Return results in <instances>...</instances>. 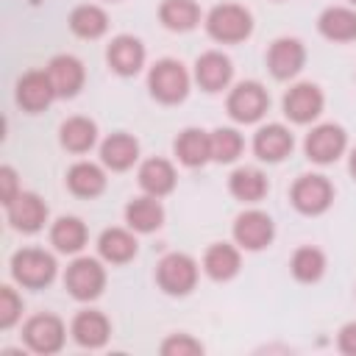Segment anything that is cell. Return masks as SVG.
Wrapping results in <instances>:
<instances>
[{
    "mask_svg": "<svg viewBox=\"0 0 356 356\" xmlns=\"http://www.w3.org/2000/svg\"><path fill=\"white\" fill-rule=\"evenodd\" d=\"M206 25H209V33L217 42H242L253 28L250 14L242 6H234V3H222V6L211 8Z\"/></svg>",
    "mask_w": 356,
    "mask_h": 356,
    "instance_id": "7a4b0ae2",
    "label": "cell"
},
{
    "mask_svg": "<svg viewBox=\"0 0 356 356\" xmlns=\"http://www.w3.org/2000/svg\"><path fill=\"white\" fill-rule=\"evenodd\" d=\"M53 95H56V89H53V81H50L47 72H36V70L33 72H25L19 78V83H17V100L28 111L44 108L53 100Z\"/></svg>",
    "mask_w": 356,
    "mask_h": 356,
    "instance_id": "4fadbf2b",
    "label": "cell"
},
{
    "mask_svg": "<svg viewBox=\"0 0 356 356\" xmlns=\"http://www.w3.org/2000/svg\"><path fill=\"white\" fill-rule=\"evenodd\" d=\"M95 134H97V128H95L92 120L72 117V120H67L61 125V145L67 150H72V153H83V150H89L95 145Z\"/></svg>",
    "mask_w": 356,
    "mask_h": 356,
    "instance_id": "83f0119b",
    "label": "cell"
},
{
    "mask_svg": "<svg viewBox=\"0 0 356 356\" xmlns=\"http://www.w3.org/2000/svg\"><path fill=\"white\" fill-rule=\"evenodd\" d=\"M145 61V50L142 42L134 36H117L108 44V64L120 72V75H134Z\"/></svg>",
    "mask_w": 356,
    "mask_h": 356,
    "instance_id": "ac0fdd59",
    "label": "cell"
},
{
    "mask_svg": "<svg viewBox=\"0 0 356 356\" xmlns=\"http://www.w3.org/2000/svg\"><path fill=\"white\" fill-rule=\"evenodd\" d=\"M72 337L83 348H100L108 339V320L100 312H81L72 320Z\"/></svg>",
    "mask_w": 356,
    "mask_h": 356,
    "instance_id": "ffe728a7",
    "label": "cell"
},
{
    "mask_svg": "<svg viewBox=\"0 0 356 356\" xmlns=\"http://www.w3.org/2000/svg\"><path fill=\"white\" fill-rule=\"evenodd\" d=\"M197 281V264L186 253H170L159 264V284L170 295H186Z\"/></svg>",
    "mask_w": 356,
    "mask_h": 356,
    "instance_id": "277c9868",
    "label": "cell"
},
{
    "mask_svg": "<svg viewBox=\"0 0 356 356\" xmlns=\"http://www.w3.org/2000/svg\"><path fill=\"white\" fill-rule=\"evenodd\" d=\"M47 75L53 81L56 95H61V97H72L83 83V67L75 56H56L47 64Z\"/></svg>",
    "mask_w": 356,
    "mask_h": 356,
    "instance_id": "9a60e30c",
    "label": "cell"
},
{
    "mask_svg": "<svg viewBox=\"0 0 356 356\" xmlns=\"http://www.w3.org/2000/svg\"><path fill=\"white\" fill-rule=\"evenodd\" d=\"M0 184H3V203H11L17 197V181H14V170L11 167L0 170Z\"/></svg>",
    "mask_w": 356,
    "mask_h": 356,
    "instance_id": "8d00e7d4",
    "label": "cell"
},
{
    "mask_svg": "<svg viewBox=\"0 0 356 356\" xmlns=\"http://www.w3.org/2000/svg\"><path fill=\"white\" fill-rule=\"evenodd\" d=\"M159 14H161V22L172 31H189L200 19V8L195 0H164Z\"/></svg>",
    "mask_w": 356,
    "mask_h": 356,
    "instance_id": "4316f807",
    "label": "cell"
},
{
    "mask_svg": "<svg viewBox=\"0 0 356 356\" xmlns=\"http://www.w3.org/2000/svg\"><path fill=\"white\" fill-rule=\"evenodd\" d=\"M234 236L248 250H261L273 239V220L264 211H245L234 222Z\"/></svg>",
    "mask_w": 356,
    "mask_h": 356,
    "instance_id": "30bf717a",
    "label": "cell"
},
{
    "mask_svg": "<svg viewBox=\"0 0 356 356\" xmlns=\"http://www.w3.org/2000/svg\"><path fill=\"white\" fill-rule=\"evenodd\" d=\"M331 197H334V189H331V184L323 175H303L292 186V203L303 214H320V211H325L328 203H331Z\"/></svg>",
    "mask_w": 356,
    "mask_h": 356,
    "instance_id": "ba28073f",
    "label": "cell"
},
{
    "mask_svg": "<svg viewBox=\"0 0 356 356\" xmlns=\"http://www.w3.org/2000/svg\"><path fill=\"white\" fill-rule=\"evenodd\" d=\"M209 139H211V159L217 161H234L242 153V136L231 128H217Z\"/></svg>",
    "mask_w": 356,
    "mask_h": 356,
    "instance_id": "836d02e7",
    "label": "cell"
},
{
    "mask_svg": "<svg viewBox=\"0 0 356 356\" xmlns=\"http://www.w3.org/2000/svg\"><path fill=\"white\" fill-rule=\"evenodd\" d=\"M303 58H306V53L298 39H275L267 53V64L275 78H292L303 67Z\"/></svg>",
    "mask_w": 356,
    "mask_h": 356,
    "instance_id": "5bb4252c",
    "label": "cell"
},
{
    "mask_svg": "<svg viewBox=\"0 0 356 356\" xmlns=\"http://www.w3.org/2000/svg\"><path fill=\"white\" fill-rule=\"evenodd\" d=\"M200 350H203V345H200L197 339L186 337V334H172V337L164 339V345H161V353H164V356H195V353H200Z\"/></svg>",
    "mask_w": 356,
    "mask_h": 356,
    "instance_id": "e575fe53",
    "label": "cell"
},
{
    "mask_svg": "<svg viewBox=\"0 0 356 356\" xmlns=\"http://www.w3.org/2000/svg\"><path fill=\"white\" fill-rule=\"evenodd\" d=\"M253 150L264 161H281L292 150V134L284 125H264L253 139Z\"/></svg>",
    "mask_w": 356,
    "mask_h": 356,
    "instance_id": "e0dca14e",
    "label": "cell"
},
{
    "mask_svg": "<svg viewBox=\"0 0 356 356\" xmlns=\"http://www.w3.org/2000/svg\"><path fill=\"white\" fill-rule=\"evenodd\" d=\"M175 153L186 167H200L206 159H211V139L197 128H186L175 139Z\"/></svg>",
    "mask_w": 356,
    "mask_h": 356,
    "instance_id": "7402d4cb",
    "label": "cell"
},
{
    "mask_svg": "<svg viewBox=\"0 0 356 356\" xmlns=\"http://www.w3.org/2000/svg\"><path fill=\"white\" fill-rule=\"evenodd\" d=\"M231 192L239 197V200H261L264 192H267V178L253 170V167H242L231 175Z\"/></svg>",
    "mask_w": 356,
    "mask_h": 356,
    "instance_id": "1f68e13d",
    "label": "cell"
},
{
    "mask_svg": "<svg viewBox=\"0 0 356 356\" xmlns=\"http://www.w3.org/2000/svg\"><path fill=\"white\" fill-rule=\"evenodd\" d=\"M19 309H22V303L14 295V289L11 286H3L0 289V328L14 325V320L19 317Z\"/></svg>",
    "mask_w": 356,
    "mask_h": 356,
    "instance_id": "d590c367",
    "label": "cell"
},
{
    "mask_svg": "<svg viewBox=\"0 0 356 356\" xmlns=\"http://www.w3.org/2000/svg\"><path fill=\"white\" fill-rule=\"evenodd\" d=\"M67 184H70V189H72L75 195H81V197H95V195L103 192L106 178H103L100 167H95V164H89V161H81V164L70 167Z\"/></svg>",
    "mask_w": 356,
    "mask_h": 356,
    "instance_id": "cb8c5ba5",
    "label": "cell"
},
{
    "mask_svg": "<svg viewBox=\"0 0 356 356\" xmlns=\"http://www.w3.org/2000/svg\"><path fill=\"white\" fill-rule=\"evenodd\" d=\"M25 345L36 353H56L64 345V325L53 314H36L22 328Z\"/></svg>",
    "mask_w": 356,
    "mask_h": 356,
    "instance_id": "5b68a950",
    "label": "cell"
},
{
    "mask_svg": "<svg viewBox=\"0 0 356 356\" xmlns=\"http://www.w3.org/2000/svg\"><path fill=\"white\" fill-rule=\"evenodd\" d=\"M6 206H8V220H11V225L19 228V231H39L42 222H44V217H47L44 200H42L39 195H33V192H19V195H17L11 203H6Z\"/></svg>",
    "mask_w": 356,
    "mask_h": 356,
    "instance_id": "7c38bea8",
    "label": "cell"
},
{
    "mask_svg": "<svg viewBox=\"0 0 356 356\" xmlns=\"http://www.w3.org/2000/svg\"><path fill=\"white\" fill-rule=\"evenodd\" d=\"M284 111L295 122H309L323 111V95L314 83H298L284 97Z\"/></svg>",
    "mask_w": 356,
    "mask_h": 356,
    "instance_id": "8fae6325",
    "label": "cell"
},
{
    "mask_svg": "<svg viewBox=\"0 0 356 356\" xmlns=\"http://www.w3.org/2000/svg\"><path fill=\"white\" fill-rule=\"evenodd\" d=\"M106 25H108L106 11L97 8V6H78V8L72 11V17H70V28H72L78 36H83V39L100 36V33L106 31Z\"/></svg>",
    "mask_w": 356,
    "mask_h": 356,
    "instance_id": "4dcf8cb0",
    "label": "cell"
},
{
    "mask_svg": "<svg viewBox=\"0 0 356 356\" xmlns=\"http://www.w3.org/2000/svg\"><path fill=\"white\" fill-rule=\"evenodd\" d=\"M345 150V131L339 125H317L306 136V156L317 164L334 161Z\"/></svg>",
    "mask_w": 356,
    "mask_h": 356,
    "instance_id": "9c48e42d",
    "label": "cell"
},
{
    "mask_svg": "<svg viewBox=\"0 0 356 356\" xmlns=\"http://www.w3.org/2000/svg\"><path fill=\"white\" fill-rule=\"evenodd\" d=\"M339 348L345 353H353L356 356V323H348L342 331H339Z\"/></svg>",
    "mask_w": 356,
    "mask_h": 356,
    "instance_id": "74e56055",
    "label": "cell"
},
{
    "mask_svg": "<svg viewBox=\"0 0 356 356\" xmlns=\"http://www.w3.org/2000/svg\"><path fill=\"white\" fill-rule=\"evenodd\" d=\"M125 220H128L131 228L147 234V231H156V228L161 225L164 211H161V206H159V200H156L153 195H150V197H136V200L128 203Z\"/></svg>",
    "mask_w": 356,
    "mask_h": 356,
    "instance_id": "603a6c76",
    "label": "cell"
},
{
    "mask_svg": "<svg viewBox=\"0 0 356 356\" xmlns=\"http://www.w3.org/2000/svg\"><path fill=\"white\" fill-rule=\"evenodd\" d=\"M195 78L206 92H217L231 81V61L222 53H203L195 64Z\"/></svg>",
    "mask_w": 356,
    "mask_h": 356,
    "instance_id": "2e32d148",
    "label": "cell"
},
{
    "mask_svg": "<svg viewBox=\"0 0 356 356\" xmlns=\"http://www.w3.org/2000/svg\"><path fill=\"white\" fill-rule=\"evenodd\" d=\"M97 248H100L103 259H108L114 264H122L136 253V239L122 228H108V231H103Z\"/></svg>",
    "mask_w": 356,
    "mask_h": 356,
    "instance_id": "484cf974",
    "label": "cell"
},
{
    "mask_svg": "<svg viewBox=\"0 0 356 356\" xmlns=\"http://www.w3.org/2000/svg\"><path fill=\"white\" fill-rule=\"evenodd\" d=\"M320 31L334 42H350L356 39V14L350 8H328L320 17Z\"/></svg>",
    "mask_w": 356,
    "mask_h": 356,
    "instance_id": "d4e9b609",
    "label": "cell"
},
{
    "mask_svg": "<svg viewBox=\"0 0 356 356\" xmlns=\"http://www.w3.org/2000/svg\"><path fill=\"white\" fill-rule=\"evenodd\" d=\"M267 103L270 100H267L264 86L256 81H245L228 95V114L239 122H253L267 111Z\"/></svg>",
    "mask_w": 356,
    "mask_h": 356,
    "instance_id": "52a82bcc",
    "label": "cell"
},
{
    "mask_svg": "<svg viewBox=\"0 0 356 356\" xmlns=\"http://www.w3.org/2000/svg\"><path fill=\"white\" fill-rule=\"evenodd\" d=\"M100 156H103V164L106 167H111V170H128L136 161V156H139V145L128 134H111L103 142Z\"/></svg>",
    "mask_w": 356,
    "mask_h": 356,
    "instance_id": "d6986e66",
    "label": "cell"
},
{
    "mask_svg": "<svg viewBox=\"0 0 356 356\" xmlns=\"http://www.w3.org/2000/svg\"><path fill=\"white\" fill-rule=\"evenodd\" d=\"M139 184H142V189L147 195L159 197V195H167L175 186V172H172L170 161H164V159H147L139 167Z\"/></svg>",
    "mask_w": 356,
    "mask_h": 356,
    "instance_id": "44dd1931",
    "label": "cell"
},
{
    "mask_svg": "<svg viewBox=\"0 0 356 356\" xmlns=\"http://www.w3.org/2000/svg\"><path fill=\"white\" fill-rule=\"evenodd\" d=\"M325 270V259L317 248H300L292 256V273L300 281H317Z\"/></svg>",
    "mask_w": 356,
    "mask_h": 356,
    "instance_id": "d6a6232c",
    "label": "cell"
},
{
    "mask_svg": "<svg viewBox=\"0 0 356 356\" xmlns=\"http://www.w3.org/2000/svg\"><path fill=\"white\" fill-rule=\"evenodd\" d=\"M67 289L78 298V300H92L100 295L103 284H106V273L95 259H78L67 267Z\"/></svg>",
    "mask_w": 356,
    "mask_h": 356,
    "instance_id": "8992f818",
    "label": "cell"
},
{
    "mask_svg": "<svg viewBox=\"0 0 356 356\" xmlns=\"http://www.w3.org/2000/svg\"><path fill=\"white\" fill-rule=\"evenodd\" d=\"M203 267H206V273L211 275V278H217V281H225V278H231L236 270H239V253L231 248V245H211L209 250H206V259H203Z\"/></svg>",
    "mask_w": 356,
    "mask_h": 356,
    "instance_id": "f1b7e54d",
    "label": "cell"
},
{
    "mask_svg": "<svg viewBox=\"0 0 356 356\" xmlns=\"http://www.w3.org/2000/svg\"><path fill=\"white\" fill-rule=\"evenodd\" d=\"M186 89H189V78H186V70L178 61L164 58V61H159L150 70V92L161 103H178V100H184L186 97Z\"/></svg>",
    "mask_w": 356,
    "mask_h": 356,
    "instance_id": "3957f363",
    "label": "cell"
},
{
    "mask_svg": "<svg viewBox=\"0 0 356 356\" xmlns=\"http://www.w3.org/2000/svg\"><path fill=\"white\" fill-rule=\"evenodd\" d=\"M11 273L19 284L25 286H44L53 281L56 275V261L50 253L44 250H36V248H25V250H17L14 259H11Z\"/></svg>",
    "mask_w": 356,
    "mask_h": 356,
    "instance_id": "6da1fadb",
    "label": "cell"
},
{
    "mask_svg": "<svg viewBox=\"0 0 356 356\" xmlns=\"http://www.w3.org/2000/svg\"><path fill=\"white\" fill-rule=\"evenodd\" d=\"M353 3H356V0H353Z\"/></svg>",
    "mask_w": 356,
    "mask_h": 356,
    "instance_id": "ab89813d",
    "label": "cell"
},
{
    "mask_svg": "<svg viewBox=\"0 0 356 356\" xmlns=\"http://www.w3.org/2000/svg\"><path fill=\"white\" fill-rule=\"evenodd\" d=\"M350 172H353V175H356V150H353V153H350Z\"/></svg>",
    "mask_w": 356,
    "mask_h": 356,
    "instance_id": "f35d334b",
    "label": "cell"
},
{
    "mask_svg": "<svg viewBox=\"0 0 356 356\" xmlns=\"http://www.w3.org/2000/svg\"><path fill=\"white\" fill-rule=\"evenodd\" d=\"M50 239H53V245H56L58 250L75 253V250H81L83 242H86V225H83L78 217H61V220L53 225Z\"/></svg>",
    "mask_w": 356,
    "mask_h": 356,
    "instance_id": "f546056e",
    "label": "cell"
}]
</instances>
